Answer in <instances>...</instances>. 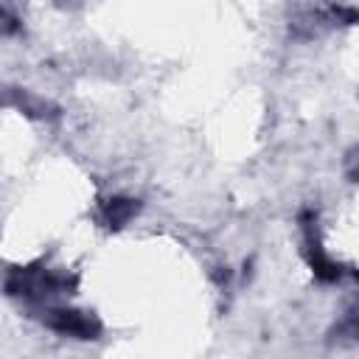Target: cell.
I'll use <instances>...</instances> for the list:
<instances>
[{
  "label": "cell",
  "instance_id": "6da1fadb",
  "mask_svg": "<svg viewBox=\"0 0 359 359\" xmlns=\"http://www.w3.org/2000/svg\"><path fill=\"white\" fill-rule=\"evenodd\" d=\"M132 213H135V205H132L129 199H112V202L107 205V219H109L112 224L126 222Z\"/></svg>",
  "mask_w": 359,
  "mask_h": 359
}]
</instances>
